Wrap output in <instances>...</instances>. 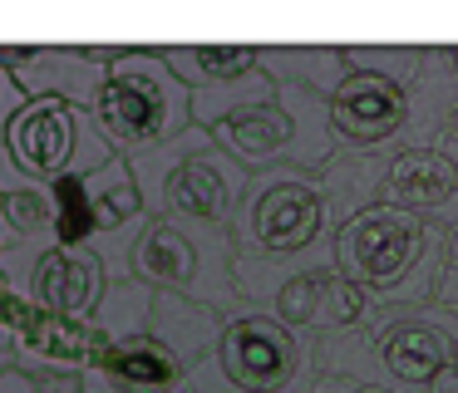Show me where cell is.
<instances>
[{
  "instance_id": "6da1fadb",
  "label": "cell",
  "mask_w": 458,
  "mask_h": 393,
  "mask_svg": "<svg viewBox=\"0 0 458 393\" xmlns=\"http://www.w3.org/2000/svg\"><path fill=\"white\" fill-rule=\"evenodd\" d=\"M454 231L394 202H375L335 231L340 275L379 295L385 310H424L438 305Z\"/></svg>"
},
{
  "instance_id": "7a4b0ae2",
  "label": "cell",
  "mask_w": 458,
  "mask_h": 393,
  "mask_svg": "<svg viewBox=\"0 0 458 393\" xmlns=\"http://www.w3.org/2000/svg\"><path fill=\"white\" fill-rule=\"evenodd\" d=\"M133 182L143 192L148 216H168L182 226H208V231H232L237 206L251 187V172L208 133L192 123L173 143L153 153L129 157Z\"/></svg>"
},
{
  "instance_id": "3957f363",
  "label": "cell",
  "mask_w": 458,
  "mask_h": 393,
  "mask_svg": "<svg viewBox=\"0 0 458 393\" xmlns=\"http://www.w3.org/2000/svg\"><path fill=\"white\" fill-rule=\"evenodd\" d=\"M94 123L114 143L119 157H139L173 143L192 128V94L158 45H123V54L104 69L99 98H94Z\"/></svg>"
},
{
  "instance_id": "277c9868",
  "label": "cell",
  "mask_w": 458,
  "mask_h": 393,
  "mask_svg": "<svg viewBox=\"0 0 458 393\" xmlns=\"http://www.w3.org/2000/svg\"><path fill=\"white\" fill-rule=\"evenodd\" d=\"M316 379L320 364L306 334L242 310L227 320L217 349L188 373V393H306Z\"/></svg>"
},
{
  "instance_id": "5b68a950",
  "label": "cell",
  "mask_w": 458,
  "mask_h": 393,
  "mask_svg": "<svg viewBox=\"0 0 458 393\" xmlns=\"http://www.w3.org/2000/svg\"><path fill=\"white\" fill-rule=\"evenodd\" d=\"M212 138H217L251 177L271 172V167L320 172V167L340 153L335 123H330V98L306 94V88H296V84H276L271 98H261V104L232 113L227 123H217Z\"/></svg>"
},
{
  "instance_id": "8992f818",
  "label": "cell",
  "mask_w": 458,
  "mask_h": 393,
  "mask_svg": "<svg viewBox=\"0 0 458 393\" xmlns=\"http://www.w3.org/2000/svg\"><path fill=\"white\" fill-rule=\"evenodd\" d=\"M133 280L168 295L208 305L217 314H242L237 290V241L232 231H208V226H182L168 216H148L133 246Z\"/></svg>"
},
{
  "instance_id": "52a82bcc",
  "label": "cell",
  "mask_w": 458,
  "mask_h": 393,
  "mask_svg": "<svg viewBox=\"0 0 458 393\" xmlns=\"http://www.w3.org/2000/svg\"><path fill=\"white\" fill-rule=\"evenodd\" d=\"M330 236L335 222H330L326 182L320 172H301V167L257 172L232 222L237 255H296Z\"/></svg>"
},
{
  "instance_id": "ba28073f",
  "label": "cell",
  "mask_w": 458,
  "mask_h": 393,
  "mask_svg": "<svg viewBox=\"0 0 458 393\" xmlns=\"http://www.w3.org/2000/svg\"><path fill=\"white\" fill-rule=\"evenodd\" d=\"M5 153L25 177L50 187L64 177H89L119 157L89 108H74L64 98H30L5 133Z\"/></svg>"
},
{
  "instance_id": "9c48e42d",
  "label": "cell",
  "mask_w": 458,
  "mask_h": 393,
  "mask_svg": "<svg viewBox=\"0 0 458 393\" xmlns=\"http://www.w3.org/2000/svg\"><path fill=\"white\" fill-rule=\"evenodd\" d=\"M340 275L335 265V236L316 241L296 255H237V290L242 310H257L281 320L286 330L306 334L316 344L320 310H326L330 280Z\"/></svg>"
},
{
  "instance_id": "30bf717a",
  "label": "cell",
  "mask_w": 458,
  "mask_h": 393,
  "mask_svg": "<svg viewBox=\"0 0 458 393\" xmlns=\"http://www.w3.org/2000/svg\"><path fill=\"white\" fill-rule=\"evenodd\" d=\"M168 69L192 94V123L217 128L232 113L276 94L271 74L261 69V45H158Z\"/></svg>"
},
{
  "instance_id": "8fae6325",
  "label": "cell",
  "mask_w": 458,
  "mask_h": 393,
  "mask_svg": "<svg viewBox=\"0 0 458 393\" xmlns=\"http://www.w3.org/2000/svg\"><path fill=\"white\" fill-rule=\"evenodd\" d=\"M60 246V206L55 187L35 182L0 147V271L15 290H30V275Z\"/></svg>"
},
{
  "instance_id": "7c38bea8",
  "label": "cell",
  "mask_w": 458,
  "mask_h": 393,
  "mask_svg": "<svg viewBox=\"0 0 458 393\" xmlns=\"http://www.w3.org/2000/svg\"><path fill=\"white\" fill-rule=\"evenodd\" d=\"M188 364L153 334V320L139 330H94V359L84 369V393H188Z\"/></svg>"
},
{
  "instance_id": "4fadbf2b",
  "label": "cell",
  "mask_w": 458,
  "mask_h": 393,
  "mask_svg": "<svg viewBox=\"0 0 458 393\" xmlns=\"http://www.w3.org/2000/svg\"><path fill=\"white\" fill-rule=\"evenodd\" d=\"M84 202H89V251L104 261L109 280H133V246L148 226V206L129 157H114L109 167L84 177Z\"/></svg>"
},
{
  "instance_id": "5bb4252c",
  "label": "cell",
  "mask_w": 458,
  "mask_h": 393,
  "mask_svg": "<svg viewBox=\"0 0 458 393\" xmlns=\"http://www.w3.org/2000/svg\"><path fill=\"white\" fill-rule=\"evenodd\" d=\"M330 123L340 147H389L414 128V88L385 74L350 69V79L330 98Z\"/></svg>"
},
{
  "instance_id": "9a60e30c",
  "label": "cell",
  "mask_w": 458,
  "mask_h": 393,
  "mask_svg": "<svg viewBox=\"0 0 458 393\" xmlns=\"http://www.w3.org/2000/svg\"><path fill=\"white\" fill-rule=\"evenodd\" d=\"M385 202L458 231V157L434 143H394L385 167Z\"/></svg>"
},
{
  "instance_id": "2e32d148",
  "label": "cell",
  "mask_w": 458,
  "mask_h": 393,
  "mask_svg": "<svg viewBox=\"0 0 458 393\" xmlns=\"http://www.w3.org/2000/svg\"><path fill=\"white\" fill-rule=\"evenodd\" d=\"M0 69L25 88V98H64L89 113L104 84V64H94L84 45H0Z\"/></svg>"
},
{
  "instance_id": "e0dca14e",
  "label": "cell",
  "mask_w": 458,
  "mask_h": 393,
  "mask_svg": "<svg viewBox=\"0 0 458 393\" xmlns=\"http://www.w3.org/2000/svg\"><path fill=\"white\" fill-rule=\"evenodd\" d=\"M109 271L89 246H55L30 275V305L45 314H64V320H94L109 295Z\"/></svg>"
},
{
  "instance_id": "ac0fdd59",
  "label": "cell",
  "mask_w": 458,
  "mask_h": 393,
  "mask_svg": "<svg viewBox=\"0 0 458 393\" xmlns=\"http://www.w3.org/2000/svg\"><path fill=\"white\" fill-rule=\"evenodd\" d=\"M94 359V324L35 310L21 330V369L30 379H84Z\"/></svg>"
},
{
  "instance_id": "d6986e66",
  "label": "cell",
  "mask_w": 458,
  "mask_h": 393,
  "mask_svg": "<svg viewBox=\"0 0 458 393\" xmlns=\"http://www.w3.org/2000/svg\"><path fill=\"white\" fill-rule=\"evenodd\" d=\"M261 69L271 74V84H296V88L320 94V98H335V88L350 79L345 45H330V39L261 45Z\"/></svg>"
},
{
  "instance_id": "ffe728a7",
  "label": "cell",
  "mask_w": 458,
  "mask_h": 393,
  "mask_svg": "<svg viewBox=\"0 0 458 393\" xmlns=\"http://www.w3.org/2000/svg\"><path fill=\"white\" fill-rule=\"evenodd\" d=\"M222 330H227V314L208 310V305L188 300V295L153 290V334H158L188 369H198V364L217 349Z\"/></svg>"
},
{
  "instance_id": "44dd1931",
  "label": "cell",
  "mask_w": 458,
  "mask_h": 393,
  "mask_svg": "<svg viewBox=\"0 0 458 393\" xmlns=\"http://www.w3.org/2000/svg\"><path fill=\"white\" fill-rule=\"evenodd\" d=\"M379 320H385V305H379V295L365 290L360 280H350V275H335V280H330V295H326V310H320L316 344L369 334Z\"/></svg>"
},
{
  "instance_id": "7402d4cb",
  "label": "cell",
  "mask_w": 458,
  "mask_h": 393,
  "mask_svg": "<svg viewBox=\"0 0 458 393\" xmlns=\"http://www.w3.org/2000/svg\"><path fill=\"white\" fill-rule=\"evenodd\" d=\"M345 64L365 69V74H385L414 88L428 69V45H345Z\"/></svg>"
},
{
  "instance_id": "603a6c76",
  "label": "cell",
  "mask_w": 458,
  "mask_h": 393,
  "mask_svg": "<svg viewBox=\"0 0 458 393\" xmlns=\"http://www.w3.org/2000/svg\"><path fill=\"white\" fill-rule=\"evenodd\" d=\"M30 320H35V305H30V295H21L11 280H5V271H0V324L21 334Z\"/></svg>"
},
{
  "instance_id": "cb8c5ba5",
  "label": "cell",
  "mask_w": 458,
  "mask_h": 393,
  "mask_svg": "<svg viewBox=\"0 0 458 393\" xmlns=\"http://www.w3.org/2000/svg\"><path fill=\"white\" fill-rule=\"evenodd\" d=\"M25 104H30V98H25V88L15 84V79L5 74V69H0V147H5V133H11L15 113H21Z\"/></svg>"
},
{
  "instance_id": "d4e9b609",
  "label": "cell",
  "mask_w": 458,
  "mask_h": 393,
  "mask_svg": "<svg viewBox=\"0 0 458 393\" xmlns=\"http://www.w3.org/2000/svg\"><path fill=\"white\" fill-rule=\"evenodd\" d=\"M306 393H399V389H385V383H369V379H350V373H320Z\"/></svg>"
},
{
  "instance_id": "484cf974",
  "label": "cell",
  "mask_w": 458,
  "mask_h": 393,
  "mask_svg": "<svg viewBox=\"0 0 458 393\" xmlns=\"http://www.w3.org/2000/svg\"><path fill=\"white\" fill-rule=\"evenodd\" d=\"M438 305H448V310L458 314V231H454V241H448V265H444V285H438Z\"/></svg>"
},
{
  "instance_id": "4316f807",
  "label": "cell",
  "mask_w": 458,
  "mask_h": 393,
  "mask_svg": "<svg viewBox=\"0 0 458 393\" xmlns=\"http://www.w3.org/2000/svg\"><path fill=\"white\" fill-rule=\"evenodd\" d=\"M11 369H21V334L0 324V373H11Z\"/></svg>"
},
{
  "instance_id": "83f0119b",
  "label": "cell",
  "mask_w": 458,
  "mask_h": 393,
  "mask_svg": "<svg viewBox=\"0 0 458 393\" xmlns=\"http://www.w3.org/2000/svg\"><path fill=\"white\" fill-rule=\"evenodd\" d=\"M0 393H40V379H30L25 369L0 373Z\"/></svg>"
},
{
  "instance_id": "f1b7e54d",
  "label": "cell",
  "mask_w": 458,
  "mask_h": 393,
  "mask_svg": "<svg viewBox=\"0 0 458 393\" xmlns=\"http://www.w3.org/2000/svg\"><path fill=\"white\" fill-rule=\"evenodd\" d=\"M40 393H84L80 379H40Z\"/></svg>"
},
{
  "instance_id": "f546056e",
  "label": "cell",
  "mask_w": 458,
  "mask_h": 393,
  "mask_svg": "<svg viewBox=\"0 0 458 393\" xmlns=\"http://www.w3.org/2000/svg\"><path fill=\"white\" fill-rule=\"evenodd\" d=\"M454 138H458V108H454V133H448V143H454Z\"/></svg>"
},
{
  "instance_id": "4dcf8cb0",
  "label": "cell",
  "mask_w": 458,
  "mask_h": 393,
  "mask_svg": "<svg viewBox=\"0 0 458 393\" xmlns=\"http://www.w3.org/2000/svg\"><path fill=\"white\" fill-rule=\"evenodd\" d=\"M448 153H454V157H458V138H454V143H448Z\"/></svg>"
}]
</instances>
